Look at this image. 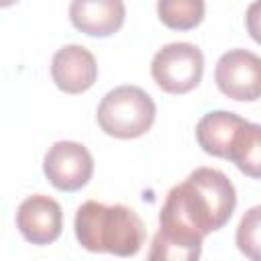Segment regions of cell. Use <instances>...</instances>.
<instances>
[{"label":"cell","mask_w":261,"mask_h":261,"mask_svg":"<svg viewBox=\"0 0 261 261\" xmlns=\"http://www.w3.org/2000/svg\"><path fill=\"white\" fill-rule=\"evenodd\" d=\"M234 208L237 192L226 173L214 167L194 169L181 184L167 192L149 259H198L204 237L220 230L230 220Z\"/></svg>","instance_id":"1"},{"label":"cell","mask_w":261,"mask_h":261,"mask_svg":"<svg viewBox=\"0 0 261 261\" xmlns=\"http://www.w3.org/2000/svg\"><path fill=\"white\" fill-rule=\"evenodd\" d=\"M73 230L77 243L90 253H112L133 257L145 243V224L141 216L124 204L84 202L75 210Z\"/></svg>","instance_id":"2"},{"label":"cell","mask_w":261,"mask_h":261,"mask_svg":"<svg viewBox=\"0 0 261 261\" xmlns=\"http://www.w3.org/2000/svg\"><path fill=\"white\" fill-rule=\"evenodd\" d=\"M196 141L204 153L232 161L239 171L259 177L261 126L228 110H212L196 124Z\"/></svg>","instance_id":"3"},{"label":"cell","mask_w":261,"mask_h":261,"mask_svg":"<svg viewBox=\"0 0 261 261\" xmlns=\"http://www.w3.org/2000/svg\"><path fill=\"white\" fill-rule=\"evenodd\" d=\"M157 106L139 86H118L110 90L96 108V122L108 137L137 139L151 130Z\"/></svg>","instance_id":"4"},{"label":"cell","mask_w":261,"mask_h":261,"mask_svg":"<svg viewBox=\"0 0 261 261\" xmlns=\"http://www.w3.org/2000/svg\"><path fill=\"white\" fill-rule=\"evenodd\" d=\"M151 75L163 92L188 94L202 82L204 53L186 41L169 43L153 55Z\"/></svg>","instance_id":"5"},{"label":"cell","mask_w":261,"mask_h":261,"mask_svg":"<svg viewBox=\"0 0 261 261\" xmlns=\"http://www.w3.org/2000/svg\"><path fill=\"white\" fill-rule=\"evenodd\" d=\"M218 90L237 102H255L261 94V59L249 49H230L216 61Z\"/></svg>","instance_id":"6"},{"label":"cell","mask_w":261,"mask_h":261,"mask_svg":"<svg viewBox=\"0 0 261 261\" xmlns=\"http://www.w3.org/2000/svg\"><path fill=\"white\" fill-rule=\"evenodd\" d=\"M43 171L59 192H77L92 179L94 157L77 141H57L45 153Z\"/></svg>","instance_id":"7"},{"label":"cell","mask_w":261,"mask_h":261,"mask_svg":"<svg viewBox=\"0 0 261 261\" xmlns=\"http://www.w3.org/2000/svg\"><path fill=\"white\" fill-rule=\"evenodd\" d=\"M16 228L24 241L33 245H49L57 241L63 228V212L59 202L45 194L24 198L16 210Z\"/></svg>","instance_id":"8"},{"label":"cell","mask_w":261,"mask_h":261,"mask_svg":"<svg viewBox=\"0 0 261 261\" xmlns=\"http://www.w3.org/2000/svg\"><path fill=\"white\" fill-rule=\"evenodd\" d=\"M51 77L65 94H82L98 80V63L84 45H65L53 53Z\"/></svg>","instance_id":"9"},{"label":"cell","mask_w":261,"mask_h":261,"mask_svg":"<svg viewBox=\"0 0 261 261\" xmlns=\"http://www.w3.org/2000/svg\"><path fill=\"white\" fill-rule=\"evenodd\" d=\"M126 8L122 0H71V24L90 37H110L124 24Z\"/></svg>","instance_id":"10"},{"label":"cell","mask_w":261,"mask_h":261,"mask_svg":"<svg viewBox=\"0 0 261 261\" xmlns=\"http://www.w3.org/2000/svg\"><path fill=\"white\" fill-rule=\"evenodd\" d=\"M204 0H157L159 20L173 31H192L204 20Z\"/></svg>","instance_id":"11"},{"label":"cell","mask_w":261,"mask_h":261,"mask_svg":"<svg viewBox=\"0 0 261 261\" xmlns=\"http://www.w3.org/2000/svg\"><path fill=\"white\" fill-rule=\"evenodd\" d=\"M259 216H261V208L253 206L251 210L245 212L237 228V247L241 253H245L251 259L259 257V222H261Z\"/></svg>","instance_id":"12"},{"label":"cell","mask_w":261,"mask_h":261,"mask_svg":"<svg viewBox=\"0 0 261 261\" xmlns=\"http://www.w3.org/2000/svg\"><path fill=\"white\" fill-rule=\"evenodd\" d=\"M18 0H0V8H8V6H14Z\"/></svg>","instance_id":"13"}]
</instances>
